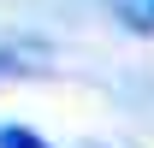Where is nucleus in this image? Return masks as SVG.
<instances>
[{
  "instance_id": "obj_1",
  "label": "nucleus",
  "mask_w": 154,
  "mask_h": 148,
  "mask_svg": "<svg viewBox=\"0 0 154 148\" xmlns=\"http://www.w3.org/2000/svg\"><path fill=\"white\" fill-rule=\"evenodd\" d=\"M107 6H113V12L131 24V30H142V36L154 30V0H107Z\"/></svg>"
},
{
  "instance_id": "obj_2",
  "label": "nucleus",
  "mask_w": 154,
  "mask_h": 148,
  "mask_svg": "<svg viewBox=\"0 0 154 148\" xmlns=\"http://www.w3.org/2000/svg\"><path fill=\"white\" fill-rule=\"evenodd\" d=\"M0 148H54V142L36 136L30 125H0Z\"/></svg>"
}]
</instances>
